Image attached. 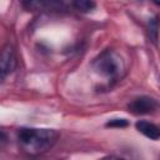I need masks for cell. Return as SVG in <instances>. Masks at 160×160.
Wrapping results in <instances>:
<instances>
[{"label": "cell", "instance_id": "obj_1", "mask_svg": "<svg viewBox=\"0 0 160 160\" xmlns=\"http://www.w3.org/2000/svg\"><path fill=\"white\" fill-rule=\"evenodd\" d=\"M59 132L54 129L21 128L18 131L20 149L28 155H41L49 151L58 141Z\"/></svg>", "mask_w": 160, "mask_h": 160}, {"label": "cell", "instance_id": "obj_2", "mask_svg": "<svg viewBox=\"0 0 160 160\" xmlns=\"http://www.w3.org/2000/svg\"><path fill=\"white\" fill-rule=\"evenodd\" d=\"M94 69L109 80H118L124 71V62L114 50H104L92 62Z\"/></svg>", "mask_w": 160, "mask_h": 160}, {"label": "cell", "instance_id": "obj_3", "mask_svg": "<svg viewBox=\"0 0 160 160\" xmlns=\"http://www.w3.org/2000/svg\"><path fill=\"white\" fill-rule=\"evenodd\" d=\"M18 65V58L15 49L11 45H5L0 49V84L4 82V80L12 74V71L16 69Z\"/></svg>", "mask_w": 160, "mask_h": 160}, {"label": "cell", "instance_id": "obj_4", "mask_svg": "<svg viewBox=\"0 0 160 160\" xmlns=\"http://www.w3.org/2000/svg\"><path fill=\"white\" fill-rule=\"evenodd\" d=\"M20 2L26 11L52 12L65 8L64 0H20Z\"/></svg>", "mask_w": 160, "mask_h": 160}, {"label": "cell", "instance_id": "obj_5", "mask_svg": "<svg viewBox=\"0 0 160 160\" xmlns=\"http://www.w3.org/2000/svg\"><path fill=\"white\" fill-rule=\"evenodd\" d=\"M128 109L134 115L151 114L158 109V101L150 96H140L129 102Z\"/></svg>", "mask_w": 160, "mask_h": 160}, {"label": "cell", "instance_id": "obj_6", "mask_svg": "<svg viewBox=\"0 0 160 160\" xmlns=\"http://www.w3.org/2000/svg\"><path fill=\"white\" fill-rule=\"evenodd\" d=\"M135 128L139 132H141L144 136L149 138L150 140H158L160 138V129L154 122H150L148 120H139L136 121Z\"/></svg>", "mask_w": 160, "mask_h": 160}, {"label": "cell", "instance_id": "obj_7", "mask_svg": "<svg viewBox=\"0 0 160 160\" xmlns=\"http://www.w3.org/2000/svg\"><path fill=\"white\" fill-rule=\"evenodd\" d=\"M72 8L80 12H90L95 9V0H72Z\"/></svg>", "mask_w": 160, "mask_h": 160}, {"label": "cell", "instance_id": "obj_8", "mask_svg": "<svg viewBox=\"0 0 160 160\" xmlns=\"http://www.w3.org/2000/svg\"><path fill=\"white\" fill-rule=\"evenodd\" d=\"M129 125V121L126 120V119H111V120H109L106 124H105V126L106 128H126Z\"/></svg>", "mask_w": 160, "mask_h": 160}, {"label": "cell", "instance_id": "obj_9", "mask_svg": "<svg viewBox=\"0 0 160 160\" xmlns=\"http://www.w3.org/2000/svg\"><path fill=\"white\" fill-rule=\"evenodd\" d=\"M149 26H150V34H151L152 41L156 44V41H158V18H154L150 21Z\"/></svg>", "mask_w": 160, "mask_h": 160}, {"label": "cell", "instance_id": "obj_10", "mask_svg": "<svg viewBox=\"0 0 160 160\" xmlns=\"http://www.w3.org/2000/svg\"><path fill=\"white\" fill-rule=\"evenodd\" d=\"M9 142V138L8 134L4 130H0V149H4Z\"/></svg>", "mask_w": 160, "mask_h": 160}]
</instances>
